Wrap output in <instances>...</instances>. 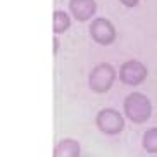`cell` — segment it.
<instances>
[{
    "label": "cell",
    "instance_id": "9",
    "mask_svg": "<svg viewBox=\"0 0 157 157\" xmlns=\"http://www.w3.org/2000/svg\"><path fill=\"white\" fill-rule=\"evenodd\" d=\"M142 147L150 155H157V126L148 128L142 135Z\"/></svg>",
    "mask_w": 157,
    "mask_h": 157
},
{
    "label": "cell",
    "instance_id": "6",
    "mask_svg": "<svg viewBox=\"0 0 157 157\" xmlns=\"http://www.w3.org/2000/svg\"><path fill=\"white\" fill-rule=\"evenodd\" d=\"M71 17L79 23L93 21L97 14V0H69Z\"/></svg>",
    "mask_w": 157,
    "mask_h": 157
},
{
    "label": "cell",
    "instance_id": "2",
    "mask_svg": "<svg viewBox=\"0 0 157 157\" xmlns=\"http://www.w3.org/2000/svg\"><path fill=\"white\" fill-rule=\"evenodd\" d=\"M116 78H117V71L111 62H98L88 73V88L98 95L107 93L114 86Z\"/></svg>",
    "mask_w": 157,
    "mask_h": 157
},
{
    "label": "cell",
    "instance_id": "11",
    "mask_svg": "<svg viewBox=\"0 0 157 157\" xmlns=\"http://www.w3.org/2000/svg\"><path fill=\"white\" fill-rule=\"evenodd\" d=\"M59 47H60V42H59V36H54V56L59 52Z\"/></svg>",
    "mask_w": 157,
    "mask_h": 157
},
{
    "label": "cell",
    "instance_id": "7",
    "mask_svg": "<svg viewBox=\"0 0 157 157\" xmlns=\"http://www.w3.org/2000/svg\"><path fill=\"white\" fill-rule=\"evenodd\" d=\"M81 145L74 138H62L54 148V157H79Z\"/></svg>",
    "mask_w": 157,
    "mask_h": 157
},
{
    "label": "cell",
    "instance_id": "10",
    "mask_svg": "<svg viewBox=\"0 0 157 157\" xmlns=\"http://www.w3.org/2000/svg\"><path fill=\"white\" fill-rule=\"evenodd\" d=\"M119 2L124 5V7H128V9H133V7H136V5L140 4V0H119Z\"/></svg>",
    "mask_w": 157,
    "mask_h": 157
},
{
    "label": "cell",
    "instance_id": "12",
    "mask_svg": "<svg viewBox=\"0 0 157 157\" xmlns=\"http://www.w3.org/2000/svg\"><path fill=\"white\" fill-rule=\"evenodd\" d=\"M150 157H157V155H150Z\"/></svg>",
    "mask_w": 157,
    "mask_h": 157
},
{
    "label": "cell",
    "instance_id": "5",
    "mask_svg": "<svg viewBox=\"0 0 157 157\" xmlns=\"http://www.w3.org/2000/svg\"><path fill=\"white\" fill-rule=\"evenodd\" d=\"M88 35L95 43L102 47H109L116 42V36H117V31H116V26L112 24L111 19L107 17H95L93 21H90V26H88Z\"/></svg>",
    "mask_w": 157,
    "mask_h": 157
},
{
    "label": "cell",
    "instance_id": "8",
    "mask_svg": "<svg viewBox=\"0 0 157 157\" xmlns=\"http://www.w3.org/2000/svg\"><path fill=\"white\" fill-rule=\"evenodd\" d=\"M71 28V16L66 12V10H54V17H52V29L56 33V36L66 33Z\"/></svg>",
    "mask_w": 157,
    "mask_h": 157
},
{
    "label": "cell",
    "instance_id": "1",
    "mask_svg": "<svg viewBox=\"0 0 157 157\" xmlns=\"http://www.w3.org/2000/svg\"><path fill=\"white\" fill-rule=\"evenodd\" d=\"M152 102L142 92H131L123 100V114L133 124H143L152 116Z\"/></svg>",
    "mask_w": 157,
    "mask_h": 157
},
{
    "label": "cell",
    "instance_id": "3",
    "mask_svg": "<svg viewBox=\"0 0 157 157\" xmlns=\"http://www.w3.org/2000/svg\"><path fill=\"white\" fill-rule=\"evenodd\" d=\"M95 126L102 135L107 136H116L119 135L126 126V117L123 112L112 107H104L95 116Z\"/></svg>",
    "mask_w": 157,
    "mask_h": 157
},
{
    "label": "cell",
    "instance_id": "4",
    "mask_svg": "<svg viewBox=\"0 0 157 157\" xmlns=\"http://www.w3.org/2000/svg\"><path fill=\"white\" fill-rule=\"evenodd\" d=\"M147 76H148L147 66L138 59H129L126 62H123L119 66V71H117L119 81L123 85H128V86H140L147 79Z\"/></svg>",
    "mask_w": 157,
    "mask_h": 157
}]
</instances>
